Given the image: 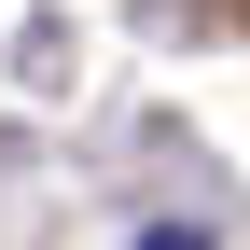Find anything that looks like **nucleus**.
Returning <instances> with one entry per match:
<instances>
[{
	"label": "nucleus",
	"mask_w": 250,
	"mask_h": 250,
	"mask_svg": "<svg viewBox=\"0 0 250 250\" xmlns=\"http://www.w3.org/2000/svg\"><path fill=\"white\" fill-rule=\"evenodd\" d=\"M139 250H208V236H195V223H153V236H139Z\"/></svg>",
	"instance_id": "nucleus-1"
}]
</instances>
